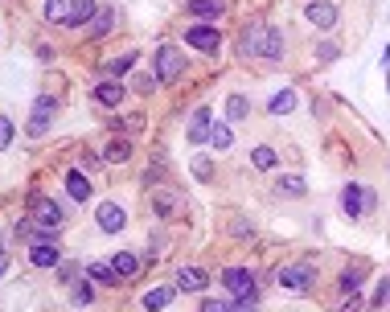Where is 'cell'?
<instances>
[{"mask_svg": "<svg viewBox=\"0 0 390 312\" xmlns=\"http://www.w3.org/2000/svg\"><path fill=\"white\" fill-rule=\"evenodd\" d=\"M173 296H177V284H161V288H152V292L144 296V309H148V312L169 309V304H173Z\"/></svg>", "mask_w": 390, "mask_h": 312, "instance_id": "cell-14", "label": "cell"}, {"mask_svg": "<svg viewBox=\"0 0 390 312\" xmlns=\"http://www.w3.org/2000/svg\"><path fill=\"white\" fill-rule=\"evenodd\" d=\"M361 309H366V300H361V292H349V296H346V304H341L337 312H361Z\"/></svg>", "mask_w": 390, "mask_h": 312, "instance_id": "cell-34", "label": "cell"}, {"mask_svg": "<svg viewBox=\"0 0 390 312\" xmlns=\"http://www.w3.org/2000/svg\"><path fill=\"white\" fill-rule=\"evenodd\" d=\"M13 144V124H8V115H0V148H8Z\"/></svg>", "mask_w": 390, "mask_h": 312, "instance_id": "cell-36", "label": "cell"}, {"mask_svg": "<svg viewBox=\"0 0 390 312\" xmlns=\"http://www.w3.org/2000/svg\"><path fill=\"white\" fill-rule=\"evenodd\" d=\"M304 17H308L316 29H333V25H337V4H329V0H312V4L304 8Z\"/></svg>", "mask_w": 390, "mask_h": 312, "instance_id": "cell-8", "label": "cell"}, {"mask_svg": "<svg viewBox=\"0 0 390 312\" xmlns=\"http://www.w3.org/2000/svg\"><path fill=\"white\" fill-rule=\"evenodd\" d=\"M95 17V0H45L49 25H87Z\"/></svg>", "mask_w": 390, "mask_h": 312, "instance_id": "cell-1", "label": "cell"}, {"mask_svg": "<svg viewBox=\"0 0 390 312\" xmlns=\"http://www.w3.org/2000/svg\"><path fill=\"white\" fill-rule=\"evenodd\" d=\"M202 312H230L226 300H202Z\"/></svg>", "mask_w": 390, "mask_h": 312, "instance_id": "cell-37", "label": "cell"}, {"mask_svg": "<svg viewBox=\"0 0 390 312\" xmlns=\"http://www.w3.org/2000/svg\"><path fill=\"white\" fill-rule=\"evenodd\" d=\"M222 284H226L230 300H238V296H251V292H259V288H255V275H251L247 268H226V271H222Z\"/></svg>", "mask_w": 390, "mask_h": 312, "instance_id": "cell-5", "label": "cell"}, {"mask_svg": "<svg viewBox=\"0 0 390 312\" xmlns=\"http://www.w3.org/2000/svg\"><path fill=\"white\" fill-rule=\"evenodd\" d=\"M87 279H90V284H99V288H111L120 275H115V268H111V263H90V268H87Z\"/></svg>", "mask_w": 390, "mask_h": 312, "instance_id": "cell-20", "label": "cell"}, {"mask_svg": "<svg viewBox=\"0 0 390 312\" xmlns=\"http://www.w3.org/2000/svg\"><path fill=\"white\" fill-rule=\"evenodd\" d=\"M128 156H131V144L124 140V136H120V140H111V144L103 148V161H111V165H124Z\"/></svg>", "mask_w": 390, "mask_h": 312, "instance_id": "cell-21", "label": "cell"}, {"mask_svg": "<svg viewBox=\"0 0 390 312\" xmlns=\"http://www.w3.org/2000/svg\"><path fill=\"white\" fill-rule=\"evenodd\" d=\"M378 300H390V275H387V284H382V292H378Z\"/></svg>", "mask_w": 390, "mask_h": 312, "instance_id": "cell-39", "label": "cell"}, {"mask_svg": "<svg viewBox=\"0 0 390 312\" xmlns=\"http://www.w3.org/2000/svg\"><path fill=\"white\" fill-rule=\"evenodd\" d=\"M259 58H267V62H279V58H284V33H279L275 25H267V29H263V49H259Z\"/></svg>", "mask_w": 390, "mask_h": 312, "instance_id": "cell-12", "label": "cell"}, {"mask_svg": "<svg viewBox=\"0 0 390 312\" xmlns=\"http://www.w3.org/2000/svg\"><path fill=\"white\" fill-rule=\"evenodd\" d=\"M95 99H99L103 107H120V99H124V87H120L115 79H107V83H99V87H95Z\"/></svg>", "mask_w": 390, "mask_h": 312, "instance_id": "cell-19", "label": "cell"}, {"mask_svg": "<svg viewBox=\"0 0 390 312\" xmlns=\"http://www.w3.org/2000/svg\"><path fill=\"white\" fill-rule=\"evenodd\" d=\"M210 128H214V124H210V111L197 107L193 120H189V144H206V140H210Z\"/></svg>", "mask_w": 390, "mask_h": 312, "instance_id": "cell-13", "label": "cell"}, {"mask_svg": "<svg viewBox=\"0 0 390 312\" xmlns=\"http://www.w3.org/2000/svg\"><path fill=\"white\" fill-rule=\"evenodd\" d=\"M296 107V90H279L275 99H271V115H284V111H292Z\"/></svg>", "mask_w": 390, "mask_h": 312, "instance_id": "cell-29", "label": "cell"}, {"mask_svg": "<svg viewBox=\"0 0 390 312\" xmlns=\"http://www.w3.org/2000/svg\"><path fill=\"white\" fill-rule=\"evenodd\" d=\"M275 161H279V156H275V148H267V144H259V148L251 152V165H255V169H275Z\"/></svg>", "mask_w": 390, "mask_h": 312, "instance_id": "cell-27", "label": "cell"}, {"mask_svg": "<svg viewBox=\"0 0 390 312\" xmlns=\"http://www.w3.org/2000/svg\"><path fill=\"white\" fill-rule=\"evenodd\" d=\"M58 111V103H54V95H38V103H33V111H29V136H45L49 128V115Z\"/></svg>", "mask_w": 390, "mask_h": 312, "instance_id": "cell-6", "label": "cell"}, {"mask_svg": "<svg viewBox=\"0 0 390 312\" xmlns=\"http://www.w3.org/2000/svg\"><path fill=\"white\" fill-rule=\"evenodd\" d=\"M131 66H136V49H131V54H115V58L107 62V74H111V79H120V74H128Z\"/></svg>", "mask_w": 390, "mask_h": 312, "instance_id": "cell-24", "label": "cell"}, {"mask_svg": "<svg viewBox=\"0 0 390 312\" xmlns=\"http://www.w3.org/2000/svg\"><path fill=\"white\" fill-rule=\"evenodd\" d=\"M185 42L193 45V49H202V54H214L218 45H222V38H218V29H210V25H193L185 33Z\"/></svg>", "mask_w": 390, "mask_h": 312, "instance_id": "cell-9", "label": "cell"}, {"mask_svg": "<svg viewBox=\"0 0 390 312\" xmlns=\"http://www.w3.org/2000/svg\"><path fill=\"white\" fill-rule=\"evenodd\" d=\"M284 197H304L308 193V185H304V177H279V185H275Z\"/></svg>", "mask_w": 390, "mask_h": 312, "instance_id": "cell-25", "label": "cell"}, {"mask_svg": "<svg viewBox=\"0 0 390 312\" xmlns=\"http://www.w3.org/2000/svg\"><path fill=\"white\" fill-rule=\"evenodd\" d=\"M181 74H185L181 49H177V45H161V49H156V79H161V83H177Z\"/></svg>", "mask_w": 390, "mask_h": 312, "instance_id": "cell-3", "label": "cell"}, {"mask_svg": "<svg viewBox=\"0 0 390 312\" xmlns=\"http://www.w3.org/2000/svg\"><path fill=\"white\" fill-rule=\"evenodd\" d=\"M206 288V271L202 268H181L177 271V292H202Z\"/></svg>", "mask_w": 390, "mask_h": 312, "instance_id": "cell-15", "label": "cell"}, {"mask_svg": "<svg viewBox=\"0 0 390 312\" xmlns=\"http://www.w3.org/2000/svg\"><path fill=\"white\" fill-rule=\"evenodd\" d=\"M259 309V292H251V296H238V300H230V312H255Z\"/></svg>", "mask_w": 390, "mask_h": 312, "instance_id": "cell-33", "label": "cell"}, {"mask_svg": "<svg viewBox=\"0 0 390 312\" xmlns=\"http://www.w3.org/2000/svg\"><path fill=\"white\" fill-rule=\"evenodd\" d=\"M58 247L54 243H33V251H29V259H33V268H58Z\"/></svg>", "mask_w": 390, "mask_h": 312, "instance_id": "cell-16", "label": "cell"}, {"mask_svg": "<svg viewBox=\"0 0 390 312\" xmlns=\"http://www.w3.org/2000/svg\"><path fill=\"white\" fill-rule=\"evenodd\" d=\"M337 284H341V292H361V268H349V271H341V279H337Z\"/></svg>", "mask_w": 390, "mask_h": 312, "instance_id": "cell-30", "label": "cell"}, {"mask_svg": "<svg viewBox=\"0 0 390 312\" xmlns=\"http://www.w3.org/2000/svg\"><path fill=\"white\" fill-rule=\"evenodd\" d=\"M226 115H230V120H243V115H247V99H243V95H230V99H226Z\"/></svg>", "mask_w": 390, "mask_h": 312, "instance_id": "cell-32", "label": "cell"}, {"mask_svg": "<svg viewBox=\"0 0 390 312\" xmlns=\"http://www.w3.org/2000/svg\"><path fill=\"white\" fill-rule=\"evenodd\" d=\"M210 144H214L218 152H226V148L234 144V132H230L226 124H214V128H210Z\"/></svg>", "mask_w": 390, "mask_h": 312, "instance_id": "cell-26", "label": "cell"}, {"mask_svg": "<svg viewBox=\"0 0 390 312\" xmlns=\"http://www.w3.org/2000/svg\"><path fill=\"white\" fill-rule=\"evenodd\" d=\"M337 54H341V49H337V45H333V42L316 45V58H320V62H333V58H337Z\"/></svg>", "mask_w": 390, "mask_h": 312, "instance_id": "cell-35", "label": "cell"}, {"mask_svg": "<svg viewBox=\"0 0 390 312\" xmlns=\"http://www.w3.org/2000/svg\"><path fill=\"white\" fill-rule=\"evenodd\" d=\"M66 189H70V197H74V202H87V197H90V185H87L83 173H66Z\"/></svg>", "mask_w": 390, "mask_h": 312, "instance_id": "cell-23", "label": "cell"}, {"mask_svg": "<svg viewBox=\"0 0 390 312\" xmlns=\"http://www.w3.org/2000/svg\"><path fill=\"white\" fill-rule=\"evenodd\" d=\"M124 222H128V214H124L115 202H103V206H99V226H103V234H120Z\"/></svg>", "mask_w": 390, "mask_h": 312, "instance_id": "cell-10", "label": "cell"}, {"mask_svg": "<svg viewBox=\"0 0 390 312\" xmlns=\"http://www.w3.org/2000/svg\"><path fill=\"white\" fill-rule=\"evenodd\" d=\"M111 268L120 279H131V275H140V255H131V251H120L115 259H111Z\"/></svg>", "mask_w": 390, "mask_h": 312, "instance_id": "cell-18", "label": "cell"}, {"mask_svg": "<svg viewBox=\"0 0 390 312\" xmlns=\"http://www.w3.org/2000/svg\"><path fill=\"white\" fill-rule=\"evenodd\" d=\"M152 210H156L161 218H177V214L185 210V202L177 197L173 189H156V197H152Z\"/></svg>", "mask_w": 390, "mask_h": 312, "instance_id": "cell-11", "label": "cell"}, {"mask_svg": "<svg viewBox=\"0 0 390 312\" xmlns=\"http://www.w3.org/2000/svg\"><path fill=\"white\" fill-rule=\"evenodd\" d=\"M0 255H4V234H0Z\"/></svg>", "mask_w": 390, "mask_h": 312, "instance_id": "cell-41", "label": "cell"}, {"mask_svg": "<svg viewBox=\"0 0 390 312\" xmlns=\"http://www.w3.org/2000/svg\"><path fill=\"white\" fill-rule=\"evenodd\" d=\"M4 268H8V263H4V255H0V275H4Z\"/></svg>", "mask_w": 390, "mask_h": 312, "instance_id": "cell-40", "label": "cell"}, {"mask_svg": "<svg viewBox=\"0 0 390 312\" xmlns=\"http://www.w3.org/2000/svg\"><path fill=\"white\" fill-rule=\"evenodd\" d=\"M58 275H62V284H70L74 279V263H58Z\"/></svg>", "mask_w": 390, "mask_h": 312, "instance_id": "cell-38", "label": "cell"}, {"mask_svg": "<svg viewBox=\"0 0 390 312\" xmlns=\"http://www.w3.org/2000/svg\"><path fill=\"white\" fill-rule=\"evenodd\" d=\"M279 284L288 292H312L316 271H312V263H288V268H279Z\"/></svg>", "mask_w": 390, "mask_h": 312, "instance_id": "cell-4", "label": "cell"}, {"mask_svg": "<svg viewBox=\"0 0 390 312\" xmlns=\"http://www.w3.org/2000/svg\"><path fill=\"white\" fill-rule=\"evenodd\" d=\"M90 33H95V38H103V33H111V13H107V8H103V13L95 8V17H90Z\"/></svg>", "mask_w": 390, "mask_h": 312, "instance_id": "cell-31", "label": "cell"}, {"mask_svg": "<svg viewBox=\"0 0 390 312\" xmlns=\"http://www.w3.org/2000/svg\"><path fill=\"white\" fill-rule=\"evenodd\" d=\"M341 202H346V214H349V218H361V214L374 206V193H370L366 185H346V197H341Z\"/></svg>", "mask_w": 390, "mask_h": 312, "instance_id": "cell-7", "label": "cell"}, {"mask_svg": "<svg viewBox=\"0 0 390 312\" xmlns=\"http://www.w3.org/2000/svg\"><path fill=\"white\" fill-rule=\"evenodd\" d=\"M29 222H33V226H45V230H62V210H58L49 197L33 193V197H29Z\"/></svg>", "mask_w": 390, "mask_h": 312, "instance_id": "cell-2", "label": "cell"}, {"mask_svg": "<svg viewBox=\"0 0 390 312\" xmlns=\"http://www.w3.org/2000/svg\"><path fill=\"white\" fill-rule=\"evenodd\" d=\"M70 288H74V292H70V300H74L79 309H87L90 300H95V292H90L95 284H90V279H79V284H70Z\"/></svg>", "mask_w": 390, "mask_h": 312, "instance_id": "cell-28", "label": "cell"}, {"mask_svg": "<svg viewBox=\"0 0 390 312\" xmlns=\"http://www.w3.org/2000/svg\"><path fill=\"white\" fill-rule=\"evenodd\" d=\"M189 13H193L197 21H214V17L226 13V4H222V0H189Z\"/></svg>", "mask_w": 390, "mask_h": 312, "instance_id": "cell-17", "label": "cell"}, {"mask_svg": "<svg viewBox=\"0 0 390 312\" xmlns=\"http://www.w3.org/2000/svg\"><path fill=\"white\" fill-rule=\"evenodd\" d=\"M263 29H267V25H251V29H247V38H243V54H247V58H259V49H263Z\"/></svg>", "mask_w": 390, "mask_h": 312, "instance_id": "cell-22", "label": "cell"}]
</instances>
